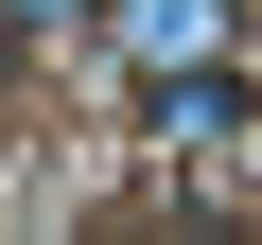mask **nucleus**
<instances>
[{"label":"nucleus","mask_w":262,"mask_h":245,"mask_svg":"<svg viewBox=\"0 0 262 245\" xmlns=\"http://www.w3.org/2000/svg\"><path fill=\"white\" fill-rule=\"evenodd\" d=\"M140 122H158L175 158H210L227 122H245V70H227V53H175V70H140Z\"/></svg>","instance_id":"nucleus-1"},{"label":"nucleus","mask_w":262,"mask_h":245,"mask_svg":"<svg viewBox=\"0 0 262 245\" xmlns=\"http://www.w3.org/2000/svg\"><path fill=\"white\" fill-rule=\"evenodd\" d=\"M122 70H175V53H227V0H88Z\"/></svg>","instance_id":"nucleus-2"},{"label":"nucleus","mask_w":262,"mask_h":245,"mask_svg":"<svg viewBox=\"0 0 262 245\" xmlns=\"http://www.w3.org/2000/svg\"><path fill=\"white\" fill-rule=\"evenodd\" d=\"M0 88H18V0H0Z\"/></svg>","instance_id":"nucleus-3"}]
</instances>
